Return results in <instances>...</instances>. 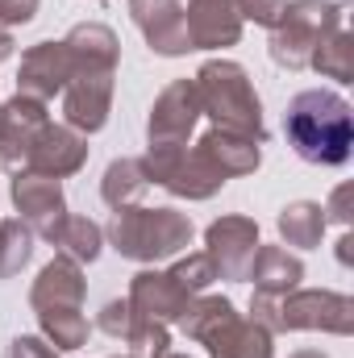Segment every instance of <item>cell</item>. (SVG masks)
<instances>
[{"mask_svg":"<svg viewBox=\"0 0 354 358\" xmlns=\"http://www.w3.org/2000/svg\"><path fill=\"white\" fill-rule=\"evenodd\" d=\"M283 134H288L292 150L304 163L342 167L351 159V146H354L351 104L338 92H325V88L300 92L288 104V113H283Z\"/></svg>","mask_w":354,"mask_h":358,"instance_id":"1","label":"cell"},{"mask_svg":"<svg viewBox=\"0 0 354 358\" xmlns=\"http://www.w3.org/2000/svg\"><path fill=\"white\" fill-rule=\"evenodd\" d=\"M84 296H88L84 267L71 263V259H63V255L55 263H46L42 275L34 279L29 308L38 313V325H42V334H46V342L55 350H80V346H88V317L80 313Z\"/></svg>","mask_w":354,"mask_h":358,"instance_id":"2","label":"cell"},{"mask_svg":"<svg viewBox=\"0 0 354 358\" xmlns=\"http://www.w3.org/2000/svg\"><path fill=\"white\" fill-rule=\"evenodd\" d=\"M108 242L117 255L134 259V263H159V259H176L179 250H187L192 242V221L176 208H113L108 221Z\"/></svg>","mask_w":354,"mask_h":358,"instance_id":"3","label":"cell"},{"mask_svg":"<svg viewBox=\"0 0 354 358\" xmlns=\"http://www.w3.org/2000/svg\"><path fill=\"white\" fill-rule=\"evenodd\" d=\"M196 96H200V113H208L221 129H234V134H246L255 142H263V104L255 96L250 76L229 63V59H213L196 71Z\"/></svg>","mask_w":354,"mask_h":358,"instance_id":"4","label":"cell"},{"mask_svg":"<svg viewBox=\"0 0 354 358\" xmlns=\"http://www.w3.org/2000/svg\"><path fill=\"white\" fill-rule=\"evenodd\" d=\"M338 25H346V4L292 0V4H283V17L271 29V59L279 67H288V71H300V67H309L321 38L334 34Z\"/></svg>","mask_w":354,"mask_h":358,"instance_id":"5","label":"cell"},{"mask_svg":"<svg viewBox=\"0 0 354 358\" xmlns=\"http://www.w3.org/2000/svg\"><path fill=\"white\" fill-rule=\"evenodd\" d=\"M142 171L150 183L167 187L171 196H183V200H208L213 192L225 187V176L213 167V159L196 146H146L142 155Z\"/></svg>","mask_w":354,"mask_h":358,"instance_id":"6","label":"cell"},{"mask_svg":"<svg viewBox=\"0 0 354 358\" xmlns=\"http://www.w3.org/2000/svg\"><path fill=\"white\" fill-rule=\"evenodd\" d=\"M283 329H325L351 334L354 313L342 292H288L279 296V334Z\"/></svg>","mask_w":354,"mask_h":358,"instance_id":"7","label":"cell"},{"mask_svg":"<svg viewBox=\"0 0 354 358\" xmlns=\"http://www.w3.org/2000/svg\"><path fill=\"white\" fill-rule=\"evenodd\" d=\"M204 242H208L204 255L217 271V279H246V271L259 255V225L250 217H221L208 225Z\"/></svg>","mask_w":354,"mask_h":358,"instance_id":"8","label":"cell"},{"mask_svg":"<svg viewBox=\"0 0 354 358\" xmlns=\"http://www.w3.org/2000/svg\"><path fill=\"white\" fill-rule=\"evenodd\" d=\"M13 204H17L21 221H25L38 238H46V242H55L59 225L67 221L63 187H59V179H50V176L21 171V176L13 179Z\"/></svg>","mask_w":354,"mask_h":358,"instance_id":"9","label":"cell"},{"mask_svg":"<svg viewBox=\"0 0 354 358\" xmlns=\"http://www.w3.org/2000/svg\"><path fill=\"white\" fill-rule=\"evenodd\" d=\"M71 80H76V59H71L67 42H38L21 55V76H17L21 96L55 100V96H63Z\"/></svg>","mask_w":354,"mask_h":358,"instance_id":"10","label":"cell"},{"mask_svg":"<svg viewBox=\"0 0 354 358\" xmlns=\"http://www.w3.org/2000/svg\"><path fill=\"white\" fill-rule=\"evenodd\" d=\"M200 96L192 80H176L171 88H163V96L155 100L150 108V121H146V138L150 146H183L200 121Z\"/></svg>","mask_w":354,"mask_h":358,"instance_id":"11","label":"cell"},{"mask_svg":"<svg viewBox=\"0 0 354 358\" xmlns=\"http://www.w3.org/2000/svg\"><path fill=\"white\" fill-rule=\"evenodd\" d=\"M46 125H50L46 100H34V96L17 92L0 108V167H21Z\"/></svg>","mask_w":354,"mask_h":358,"instance_id":"12","label":"cell"},{"mask_svg":"<svg viewBox=\"0 0 354 358\" xmlns=\"http://www.w3.org/2000/svg\"><path fill=\"white\" fill-rule=\"evenodd\" d=\"M113 113V71H80L63 88V125L80 129L84 138L108 125Z\"/></svg>","mask_w":354,"mask_h":358,"instance_id":"13","label":"cell"},{"mask_svg":"<svg viewBox=\"0 0 354 358\" xmlns=\"http://www.w3.org/2000/svg\"><path fill=\"white\" fill-rule=\"evenodd\" d=\"M129 17L146 34V42H150L155 55L176 59V55H187L192 50L187 25H183V4L179 0H129Z\"/></svg>","mask_w":354,"mask_h":358,"instance_id":"14","label":"cell"},{"mask_svg":"<svg viewBox=\"0 0 354 358\" xmlns=\"http://www.w3.org/2000/svg\"><path fill=\"white\" fill-rule=\"evenodd\" d=\"M88 163V138L71 125H46L25 159V171L34 176H50V179H63V176H76L80 167Z\"/></svg>","mask_w":354,"mask_h":358,"instance_id":"15","label":"cell"},{"mask_svg":"<svg viewBox=\"0 0 354 358\" xmlns=\"http://www.w3.org/2000/svg\"><path fill=\"white\" fill-rule=\"evenodd\" d=\"M125 304H129V313H134V317L167 325V321H179V317L187 313L192 296L179 287L167 271H138V275H134V283H129Z\"/></svg>","mask_w":354,"mask_h":358,"instance_id":"16","label":"cell"},{"mask_svg":"<svg viewBox=\"0 0 354 358\" xmlns=\"http://www.w3.org/2000/svg\"><path fill=\"white\" fill-rule=\"evenodd\" d=\"M183 25H187L192 50H217L242 38V13L234 0H187Z\"/></svg>","mask_w":354,"mask_h":358,"instance_id":"17","label":"cell"},{"mask_svg":"<svg viewBox=\"0 0 354 358\" xmlns=\"http://www.w3.org/2000/svg\"><path fill=\"white\" fill-rule=\"evenodd\" d=\"M196 146L213 159V167L225 179L246 176V171H255V167L263 163V150H259L263 142H255V138H246V134H234V129H221V125H213Z\"/></svg>","mask_w":354,"mask_h":358,"instance_id":"18","label":"cell"},{"mask_svg":"<svg viewBox=\"0 0 354 358\" xmlns=\"http://www.w3.org/2000/svg\"><path fill=\"white\" fill-rule=\"evenodd\" d=\"M67 50L76 59V76L80 71H117V59H121V46H117V34L100 21H84L76 25L67 38Z\"/></svg>","mask_w":354,"mask_h":358,"instance_id":"19","label":"cell"},{"mask_svg":"<svg viewBox=\"0 0 354 358\" xmlns=\"http://www.w3.org/2000/svg\"><path fill=\"white\" fill-rule=\"evenodd\" d=\"M204 346L213 358H271V334L259 321H242L234 313L204 338Z\"/></svg>","mask_w":354,"mask_h":358,"instance_id":"20","label":"cell"},{"mask_svg":"<svg viewBox=\"0 0 354 358\" xmlns=\"http://www.w3.org/2000/svg\"><path fill=\"white\" fill-rule=\"evenodd\" d=\"M246 279H255L259 296H288L304 279V267H300L296 255H288V246H259Z\"/></svg>","mask_w":354,"mask_h":358,"instance_id":"21","label":"cell"},{"mask_svg":"<svg viewBox=\"0 0 354 358\" xmlns=\"http://www.w3.org/2000/svg\"><path fill=\"white\" fill-rule=\"evenodd\" d=\"M146 187H150V179L142 171V159H117V163H108V171L100 179V200L108 208H129V204H138V196Z\"/></svg>","mask_w":354,"mask_h":358,"instance_id":"22","label":"cell"},{"mask_svg":"<svg viewBox=\"0 0 354 358\" xmlns=\"http://www.w3.org/2000/svg\"><path fill=\"white\" fill-rule=\"evenodd\" d=\"M55 246H59V255L63 259H71V263H96L100 259V246H104V229L88 221V217H80V213H67V221L59 225V234H55Z\"/></svg>","mask_w":354,"mask_h":358,"instance_id":"23","label":"cell"},{"mask_svg":"<svg viewBox=\"0 0 354 358\" xmlns=\"http://www.w3.org/2000/svg\"><path fill=\"white\" fill-rule=\"evenodd\" d=\"M279 234L288 246L296 250H313L321 246V234H325V208L313 204V200H296L279 213Z\"/></svg>","mask_w":354,"mask_h":358,"instance_id":"24","label":"cell"},{"mask_svg":"<svg viewBox=\"0 0 354 358\" xmlns=\"http://www.w3.org/2000/svg\"><path fill=\"white\" fill-rule=\"evenodd\" d=\"M309 67H313V71H321V76H330V80H338V84H351V76H354V46H351L346 25H338L334 34H325V38H321V46L313 50Z\"/></svg>","mask_w":354,"mask_h":358,"instance_id":"25","label":"cell"},{"mask_svg":"<svg viewBox=\"0 0 354 358\" xmlns=\"http://www.w3.org/2000/svg\"><path fill=\"white\" fill-rule=\"evenodd\" d=\"M234 317V304L225 300V296H192V304H187V313L179 317V329L192 338V342H200L204 346V338L221 325V321H229Z\"/></svg>","mask_w":354,"mask_h":358,"instance_id":"26","label":"cell"},{"mask_svg":"<svg viewBox=\"0 0 354 358\" xmlns=\"http://www.w3.org/2000/svg\"><path fill=\"white\" fill-rule=\"evenodd\" d=\"M34 259V229L17 221H0V279L21 275V267Z\"/></svg>","mask_w":354,"mask_h":358,"instance_id":"27","label":"cell"},{"mask_svg":"<svg viewBox=\"0 0 354 358\" xmlns=\"http://www.w3.org/2000/svg\"><path fill=\"white\" fill-rule=\"evenodd\" d=\"M125 342H129V350L134 358H167L171 350V338H167V325H159V321H142V317H134L129 321V329H125Z\"/></svg>","mask_w":354,"mask_h":358,"instance_id":"28","label":"cell"},{"mask_svg":"<svg viewBox=\"0 0 354 358\" xmlns=\"http://www.w3.org/2000/svg\"><path fill=\"white\" fill-rule=\"evenodd\" d=\"M167 275L176 279L187 296H200V292L217 279V271H213V263H208V255H187V259H179Z\"/></svg>","mask_w":354,"mask_h":358,"instance_id":"29","label":"cell"},{"mask_svg":"<svg viewBox=\"0 0 354 358\" xmlns=\"http://www.w3.org/2000/svg\"><path fill=\"white\" fill-rule=\"evenodd\" d=\"M234 4H238L242 21H255V25H263V29H275L288 0H234Z\"/></svg>","mask_w":354,"mask_h":358,"instance_id":"30","label":"cell"},{"mask_svg":"<svg viewBox=\"0 0 354 358\" xmlns=\"http://www.w3.org/2000/svg\"><path fill=\"white\" fill-rule=\"evenodd\" d=\"M129 321H134V313H129V304H125V300H108V304H104V313H100V329H104L108 338H125Z\"/></svg>","mask_w":354,"mask_h":358,"instance_id":"31","label":"cell"},{"mask_svg":"<svg viewBox=\"0 0 354 358\" xmlns=\"http://www.w3.org/2000/svg\"><path fill=\"white\" fill-rule=\"evenodd\" d=\"M8 358H59V350L46 338H13Z\"/></svg>","mask_w":354,"mask_h":358,"instance_id":"32","label":"cell"},{"mask_svg":"<svg viewBox=\"0 0 354 358\" xmlns=\"http://www.w3.org/2000/svg\"><path fill=\"white\" fill-rule=\"evenodd\" d=\"M34 13H38V0H0V29L25 25V21H34Z\"/></svg>","mask_w":354,"mask_h":358,"instance_id":"33","label":"cell"},{"mask_svg":"<svg viewBox=\"0 0 354 358\" xmlns=\"http://www.w3.org/2000/svg\"><path fill=\"white\" fill-rule=\"evenodd\" d=\"M346 200H351V187H338V192H334V200H330V208H325V213H334V221H342V225L351 221V213H346Z\"/></svg>","mask_w":354,"mask_h":358,"instance_id":"34","label":"cell"},{"mask_svg":"<svg viewBox=\"0 0 354 358\" xmlns=\"http://www.w3.org/2000/svg\"><path fill=\"white\" fill-rule=\"evenodd\" d=\"M4 59H13V34L8 29H0V63Z\"/></svg>","mask_w":354,"mask_h":358,"instance_id":"35","label":"cell"},{"mask_svg":"<svg viewBox=\"0 0 354 358\" xmlns=\"http://www.w3.org/2000/svg\"><path fill=\"white\" fill-rule=\"evenodd\" d=\"M292 358H325V355H321V350H296Z\"/></svg>","mask_w":354,"mask_h":358,"instance_id":"36","label":"cell"},{"mask_svg":"<svg viewBox=\"0 0 354 358\" xmlns=\"http://www.w3.org/2000/svg\"><path fill=\"white\" fill-rule=\"evenodd\" d=\"M129 358H134V355H129Z\"/></svg>","mask_w":354,"mask_h":358,"instance_id":"37","label":"cell"}]
</instances>
